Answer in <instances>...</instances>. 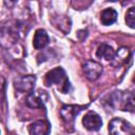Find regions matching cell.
<instances>
[{"mask_svg": "<svg viewBox=\"0 0 135 135\" xmlns=\"http://www.w3.org/2000/svg\"><path fill=\"white\" fill-rule=\"evenodd\" d=\"M49 41H50L49 35L46 34V32L44 30L39 28L35 32L34 39H33V45H34L35 49H37V50L43 49L44 46L47 45Z\"/></svg>", "mask_w": 135, "mask_h": 135, "instance_id": "cell-9", "label": "cell"}, {"mask_svg": "<svg viewBox=\"0 0 135 135\" xmlns=\"http://www.w3.org/2000/svg\"><path fill=\"white\" fill-rule=\"evenodd\" d=\"M55 26L57 28H59L60 31H62L63 33H69L70 28H71V21L68 17L65 16H58L55 18V21H53Z\"/></svg>", "mask_w": 135, "mask_h": 135, "instance_id": "cell-13", "label": "cell"}, {"mask_svg": "<svg viewBox=\"0 0 135 135\" xmlns=\"http://www.w3.org/2000/svg\"><path fill=\"white\" fill-rule=\"evenodd\" d=\"M83 73L85 75V77L91 80L94 81L97 78H99V76L102 73V65L100 63H98L97 61L94 60H86L83 64Z\"/></svg>", "mask_w": 135, "mask_h": 135, "instance_id": "cell-5", "label": "cell"}, {"mask_svg": "<svg viewBox=\"0 0 135 135\" xmlns=\"http://www.w3.org/2000/svg\"><path fill=\"white\" fill-rule=\"evenodd\" d=\"M107 1H111V2H116V1H118V0H107Z\"/></svg>", "mask_w": 135, "mask_h": 135, "instance_id": "cell-17", "label": "cell"}, {"mask_svg": "<svg viewBox=\"0 0 135 135\" xmlns=\"http://www.w3.org/2000/svg\"><path fill=\"white\" fill-rule=\"evenodd\" d=\"M116 19H117V12L112 7L103 9L100 14V22L103 25H111L116 21Z\"/></svg>", "mask_w": 135, "mask_h": 135, "instance_id": "cell-11", "label": "cell"}, {"mask_svg": "<svg viewBox=\"0 0 135 135\" xmlns=\"http://www.w3.org/2000/svg\"><path fill=\"white\" fill-rule=\"evenodd\" d=\"M47 98V95L44 91L39 90L38 92H30L28 95L25 98V103L27 107L37 109V108H42L44 105V102Z\"/></svg>", "mask_w": 135, "mask_h": 135, "instance_id": "cell-6", "label": "cell"}, {"mask_svg": "<svg viewBox=\"0 0 135 135\" xmlns=\"http://www.w3.org/2000/svg\"><path fill=\"white\" fill-rule=\"evenodd\" d=\"M36 82V77L34 75H26L18 77L14 80V88L19 93H27L34 89Z\"/></svg>", "mask_w": 135, "mask_h": 135, "instance_id": "cell-4", "label": "cell"}, {"mask_svg": "<svg viewBox=\"0 0 135 135\" xmlns=\"http://www.w3.org/2000/svg\"><path fill=\"white\" fill-rule=\"evenodd\" d=\"M44 83L46 86H51L53 84H56L58 86V90H60V92H62L64 94L69 93L71 90V84L69 82L66 74H65L64 70L60 66L55 68L45 74Z\"/></svg>", "mask_w": 135, "mask_h": 135, "instance_id": "cell-1", "label": "cell"}, {"mask_svg": "<svg viewBox=\"0 0 135 135\" xmlns=\"http://www.w3.org/2000/svg\"><path fill=\"white\" fill-rule=\"evenodd\" d=\"M17 1H18V0H4V4H5L6 7L11 8V7H13V6L17 3Z\"/></svg>", "mask_w": 135, "mask_h": 135, "instance_id": "cell-16", "label": "cell"}, {"mask_svg": "<svg viewBox=\"0 0 135 135\" xmlns=\"http://www.w3.org/2000/svg\"><path fill=\"white\" fill-rule=\"evenodd\" d=\"M19 28L20 26L17 23H8L7 25H3L0 28V44L5 47L12 46L18 39Z\"/></svg>", "mask_w": 135, "mask_h": 135, "instance_id": "cell-2", "label": "cell"}, {"mask_svg": "<svg viewBox=\"0 0 135 135\" xmlns=\"http://www.w3.org/2000/svg\"><path fill=\"white\" fill-rule=\"evenodd\" d=\"M115 55H117V56L119 57V59H121V60H126V59L129 58L130 52H129V50H128L127 47H121V49L117 52V54H115Z\"/></svg>", "mask_w": 135, "mask_h": 135, "instance_id": "cell-15", "label": "cell"}, {"mask_svg": "<svg viewBox=\"0 0 135 135\" xmlns=\"http://www.w3.org/2000/svg\"><path fill=\"white\" fill-rule=\"evenodd\" d=\"M49 131H50V126L44 120H37L28 127L30 134H34V135H44L47 134Z\"/></svg>", "mask_w": 135, "mask_h": 135, "instance_id": "cell-10", "label": "cell"}, {"mask_svg": "<svg viewBox=\"0 0 135 135\" xmlns=\"http://www.w3.org/2000/svg\"><path fill=\"white\" fill-rule=\"evenodd\" d=\"M109 132L114 135H128L134 133V128L124 119L117 117L109 122Z\"/></svg>", "mask_w": 135, "mask_h": 135, "instance_id": "cell-3", "label": "cell"}, {"mask_svg": "<svg viewBox=\"0 0 135 135\" xmlns=\"http://www.w3.org/2000/svg\"><path fill=\"white\" fill-rule=\"evenodd\" d=\"M126 22L131 28L135 27V7H130L126 14Z\"/></svg>", "mask_w": 135, "mask_h": 135, "instance_id": "cell-14", "label": "cell"}, {"mask_svg": "<svg viewBox=\"0 0 135 135\" xmlns=\"http://www.w3.org/2000/svg\"><path fill=\"white\" fill-rule=\"evenodd\" d=\"M85 107L83 105H72V104H66L63 105L60 109V116L62 118V120L69 124V123H73L74 118L78 115V113Z\"/></svg>", "mask_w": 135, "mask_h": 135, "instance_id": "cell-8", "label": "cell"}, {"mask_svg": "<svg viewBox=\"0 0 135 135\" xmlns=\"http://www.w3.org/2000/svg\"><path fill=\"white\" fill-rule=\"evenodd\" d=\"M96 56L98 58H103V59L110 61V60H113L115 58V52L110 45L102 43L98 46V49L96 51Z\"/></svg>", "mask_w": 135, "mask_h": 135, "instance_id": "cell-12", "label": "cell"}, {"mask_svg": "<svg viewBox=\"0 0 135 135\" xmlns=\"http://www.w3.org/2000/svg\"><path fill=\"white\" fill-rule=\"evenodd\" d=\"M82 124L89 131H98L102 127V120L96 112L90 111L82 118Z\"/></svg>", "mask_w": 135, "mask_h": 135, "instance_id": "cell-7", "label": "cell"}]
</instances>
